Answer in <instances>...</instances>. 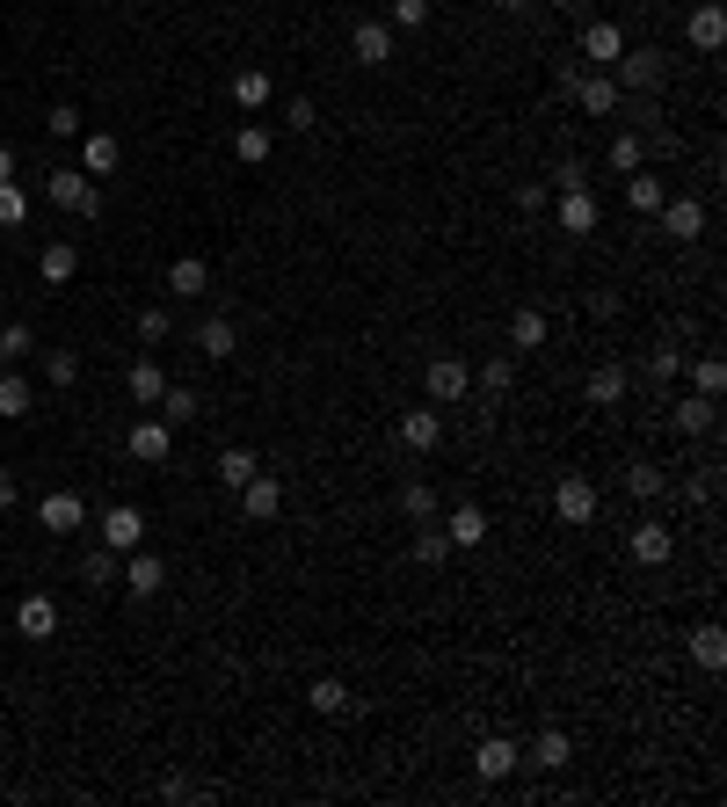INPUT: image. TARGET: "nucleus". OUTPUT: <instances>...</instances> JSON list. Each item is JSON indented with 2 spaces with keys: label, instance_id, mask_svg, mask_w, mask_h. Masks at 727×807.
Here are the masks:
<instances>
[{
  "label": "nucleus",
  "instance_id": "obj_18",
  "mask_svg": "<svg viewBox=\"0 0 727 807\" xmlns=\"http://www.w3.org/2000/svg\"><path fill=\"white\" fill-rule=\"evenodd\" d=\"M567 95H575L589 117H611V110H618V80H604V74L582 80V74H575V80H567Z\"/></svg>",
  "mask_w": 727,
  "mask_h": 807
},
{
  "label": "nucleus",
  "instance_id": "obj_16",
  "mask_svg": "<svg viewBox=\"0 0 727 807\" xmlns=\"http://www.w3.org/2000/svg\"><path fill=\"white\" fill-rule=\"evenodd\" d=\"M618 51H626V29H618V23H589V29H582V59L618 66Z\"/></svg>",
  "mask_w": 727,
  "mask_h": 807
},
{
  "label": "nucleus",
  "instance_id": "obj_44",
  "mask_svg": "<svg viewBox=\"0 0 727 807\" xmlns=\"http://www.w3.org/2000/svg\"><path fill=\"white\" fill-rule=\"evenodd\" d=\"M691 379H699V393H705V400H720V386H727V364H720V357H699V371H691Z\"/></svg>",
  "mask_w": 727,
  "mask_h": 807
},
{
  "label": "nucleus",
  "instance_id": "obj_45",
  "mask_svg": "<svg viewBox=\"0 0 727 807\" xmlns=\"http://www.w3.org/2000/svg\"><path fill=\"white\" fill-rule=\"evenodd\" d=\"M640 153H648V146H640L633 131H626V139H611V168H618V175H633V168H640Z\"/></svg>",
  "mask_w": 727,
  "mask_h": 807
},
{
  "label": "nucleus",
  "instance_id": "obj_5",
  "mask_svg": "<svg viewBox=\"0 0 727 807\" xmlns=\"http://www.w3.org/2000/svg\"><path fill=\"white\" fill-rule=\"evenodd\" d=\"M465 393H473V371H465V357H436V364H430V400H436V408H459Z\"/></svg>",
  "mask_w": 727,
  "mask_h": 807
},
{
  "label": "nucleus",
  "instance_id": "obj_56",
  "mask_svg": "<svg viewBox=\"0 0 727 807\" xmlns=\"http://www.w3.org/2000/svg\"><path fill=\"white\" fill-rule=\"evenodd\" d=\"M553 8H589V0H553Z\"/></svg>",
  "mask_w": 727,
  "mask_h": 807
},
{
  "label": "nucleus",
  "instance_id": "obj_29",
  "mask_svg": "<svg viewBox=\"0 0 727 807\" xmlns=\"http://www.w3.org/2000/svg\"><path fill=\"white\" fill-rule=\"evenodd\" d=\"M269 146H277V131H269V124H241V139H233V153H241L247 168H263Z\"/></svg>",
  "mask_w": 727,
  "mask_h": 807
},
{
  "label": "nucleus",
  "instance_id": "obj_38",
  "mask_svg": "<svg viewBox=\"0 0 727 807\" xmlns=\"http://www.w3.org/2000/svg\"><path fill=\"white\" fill-rule=\"evenodd\" d=\"M691 655H699L705 669H720V662H727V633H720V626H699V633H691Z\"/></svg>",
  "mask_w": 727,
  "mask_h": 807
},
{
  "label": "nucleus",
  "instance_id": "obj_8",
  "mask_svg": "<svg viewBox=\"0 0 727 807\" xmlns=\"http://www.w3.org/2000/svg\"><path fill=\"white\" fill-rule=\"evenodd\" d=\"M516 764H524V750H516V742H509V734H487L481 750H473V771H481L487 785H495V779H509V771H516Z\"/></svg>",
  "mask_w": 727,
  "mask_h": 807
},
{
  "label": "nucleus",
  "instance_id": "obj_2",
  "mask_svg": "<svg viewBox=\"0 0 727 807\" xmlns=\"http://www.w3.org/2000/svg\"><path fill=\"white\" fill-rule=\"evenodd\" d=\"M131 459L139 465H168V451H175V422H161V415H145V422H131Z\"/></svg>",
  "mask_w": 727,
  "mask_h": 807
},
{
  "label": "nucleus",
  "instance_id": "obj_40",
  "mask_svg": "<svg viewBox=\"0 0 727 807\" xmlns=\"http://www.w3.org/2000/svg\"><path fill=\"white\" fill-rule=\"evenodd\" d=\"M29 219V196L15 190V182H0V233H8V226H23Z\"/></svg>",
  "mask_w": 727,
  "mask_h": 807
},
{
  "label": "nucleus",
  "instance_id": "obj_6",
  "mask_svg": "<svg viewBox=\"0 0 727 807\" xmlns=\"http://www.w3.org/2000/svg\"><path fill=\"white\" fill-rule=\"evenodd\" d=\"M37 524H44V531H59V538H66V531H80V524H88V502H80V495H73V488H51L44 502H37Z\"/></svg>",
  "mask_w": 727,
  "mask_h": 807
},
{
  "label": "nucleus",
  "instance_id": "obj_9",
  "mask_svg": "<svg viewBox=\"0 0 727 807\" xmlns=\"http://www.w3.org/2000/svg\"><path fill=\"white\" fill-rule=\"evenodd\" d=\"M400 444H408V451H436V444H444V408H408V415H400Z\"/></svg>",
  "mask_w": 727,
  "mask_h": 807
},
{
  "label": "nucleus",
  "instance_id": "obj_19",
  "mask_svg": "<svg viewBox=\"0 0 727 807\" xmlns=\"http://www.w3.org/2000/svg\"><path fill=\"white\" fill-rule=\"evenodd\" d=\"M684 37H691L699 51H720V44H727V15L713 8V0H705V8H691V23H684Z\"/></svg>",
  "mask_w": 727,
  "mask_h": 807
},
{
  "label": "nucleus",
  "instance_id": "obj_10",
  "mask_svg": "<svg viewBox=\"0 0 727 807\" xmlns=\"http://www.w3.org/2000/svg\"><path fill=\"white\" fill-rule=\"evenodd\" d=\"M117 575H124V589H131V597H161V582H168L161 553H139V546H131V561H124Z\"/></svg>",
  "mask_w": 727,
  "mask_h": 807
},
{
  "label": "nucleus",
  "instance_id": "obj_13",
  "mask_svg": "<svg viewBox=\"0 0 727 807\" xmlns=\"http://www.w3.org/2000/svg\"><path fill=\"white\" fill-rule=\"evenodd\" d=\"M654 219H662V233H669V241H699V233H705V204L677 196V204H662Z\"/></svg>",
  "mask_w": 727,
  "mask_h": 807
},
{
  "label": "nucleus",
  "instance_id": "obj_17",
  "mask_svg": "<svg viewBox=\"0 0 727 807\" xmlns=\"http://www.w3.org/2000/svg\"><path fill=\"white\" fill-rule=\"evenodd\" d=\"M124 386H131V400H139V408H153V400L168 393V371H161V357H139V364L124 371Z\"/></svg>",
  "mask_w": 727,
  "mask_h": 807
},
{
  "label": "nucleus",
  "instance_id": "obj_36",
  "mask_svg": "<svg viewBox=\"0 0 727 807\" xmlns=\"http://www.w3.org/2000/svg\"><path fill=\"white\" fill-rule=\"evenodd\" d=\"M400 516H414V524H430V516H436V488H430V481H408V488H400Z\"/></svg>",
  "mask_w": 727,
  "mask_h": 807
},
{
  "label": "nucleus",
  "instance_id": "obj_7",
  "mask_svg": "<svg viewBox=\"0 0 727 807\" xmlns=\"http://www.w3.org/2000/svg\"><path fill=\"white\" fill-rule=\"evenodd\" d=\"M553 516L560 524H597V488H589L582 473H567V481L553 488Z\"/></svg>",
  "mask_w": 727,
  "mask_h": 807
},
{
  "label": "nucleus",
  "instance_id": "obj_46",
  "mask_svg": "<svg viewBox=\"0 0 727 807\" xmlns=\"http://www.w3.org/2000/svg\"><path fill=\"white\" fill-rule=\"evenodd\" d=\"M430 23V0H393V29H422Z\"/></svg>",
  "mask_w": 727,
  "mask_h": 807
},
{
  "label": "nucleus",
  "instance_id": "obj_20",
  "mask_svg": "<svg viewBox=\"0 0 727 807\" xmlns=\"http://www.w3.org/2000/svg\"><path fill=\"white\" fill-rule=\"evenodd\" d=\"M168 292L175 298H204V292H212V262H196V255L168 262Z\"/></svg>",
  "mask_w": 727,
  "mask_h": 807
},
{
  "label": "nucleus",
  "instance_id": "obj_37",
  "mask_svg": "<svg viewBox=\"0 0 727 807\" xmlns=\"http://www.w3.org/2000/svg\"><path fill=\"white\" fill-rule=\"evenodd\" d=\"M626 196H633V212H662V204H669L662 175H633V182H626Z\"/></svg>",
  "mask_w": 727,
  "mask_h": 807
},
{
  "label": "nucleus",
  "instance_id": "obj_52",
  "mask_svg": "<svg viewBox=\"0 0 727 807\" xmlns=\"http://www.w3.org/2000/svg\"><path fill=\"white\" fill-rule=\"evenodd\" d=\"M648 371H654V379H677V371H684V357H677V349H654V357H648Z\"/></svg>",
  "mask_w": 727,
  "mask_h": 807
},
{
  "label": "nucleus",
  "instance_id": "obj_1",
  "mask_svg": "<svg viewBox=\"0 0 727 807\" xmlns=\"http://www.w3.org/2000/svg\"><path fill=\"white\" fill-rule=\"evenodd\" d=\"M44 196L59 204V212H80V219H95V212H102V190H95V175H88V168H51Z\"/></svg>",
  "mask_w": 727,
  "mask_h": 807
},
{
  "label": "nucleus",
  "instance_id": "obj_54",
  "mask_svg": "<svg viewBox=\"0 0 727 807\" xmlns=\"http://www.w3.org/2000/svg\"><path fill=\"white\" fill-rule=\"evenodd\" d=\"M0 182H15V153L0 146Z\"/></svg>",
  "mask_w": 727,
  "mask_h": 807
},
{
  "label": "nucleus",
  "instance_id": "obj_27",
  "mask_svg": "<svg viewBox=\"0 0 727 807\" xmlns=\"http://www.w3.org/2000/svg\"><path fill=\"white\" fill-rule=\"evenodd\" d=\"M29 408H37V393H29V379H15V371H0V415L23 422Z\"/></svg>",
  "mask_w": 727,
  "mask_h": 807
},
{
  "label": "nucleus",
  "instance_id": "obj_43",
  "mask_svg": "<svg viewBox=\"0 0 727 807\" xmlns=\"http://www.w3.org/2000/svg\"><path fill=\"white\" fill-rule=\"evenodd\" d=\"M44 379H51V386H73V379H80V357H73V349H51V357H44Z\"/></svg>",
  "mask_w": 727,
  "mask_h": 807
},
{
  "label": "nucleus",
  "instance_id": "obj_53",
  "mask_svg": "<svg viewBox=\"0 0 727 807\" xmlns=\"http://www.w3.org/2000/svg\"><path fill=\"white\" fill-rule=\"evenodd\" d=\"M15 495H23V488H15V473L0 465V510H15Z\"/></svg>",
  "mask_w": 727,
  "mask_h": 807
},
{
  "label": "nucleus",
  "instance_id": "obj_51",
  "mask_svg": "<svg viewBox=\"0 0 727 807\" xmlns=\"http://www.w3.org/2000/svg\"><path fill=\"white\" fill-rule=\"evenodd\" d=\"M51 131H59V139H80V110H73V102H59V110H51Z\"/></svg>",
  "mask_w": 727,
  "mask_h": 807
},
{
  "label": "nucleus",
  "instance_id": "obj_49",
  "mask_svg": "<svg viewBox=\"0 0 727 807\" xmlns=\"http://www.w3.org/2000/svg\"><path fill=\"white\" fill-rule=\"evenodd\" d=\"M284 124H291V131H314V124H320V110H314L306 95H291V102H284Z\"/></svg>",
  "mask_w": 727,
  "mask_h": 807
},
{
  "label": "nucleus",
  "instance_id": "obj_15",
  "mask_svg": "<svg viewBox=\"0 0 727 807\" xmlns=\"http://www.w3.org/2000/svg\"><path fill=\"white\" fill-rule=\"evenodd\" d=\"M669 553H677V531H669V524H640V531H633V561L640 567H662Z\"/></svg>",
  "mask_w": 727,
  "mask_h": 807
},
{
  "label": "nucleus",
  "instance_id": "obj_34",
  "mask_svg": "<svg viewBox=\"0 0 727 807\" xmlns=\"http://www.w3.org/2000/svg\"><path fill=\"white\" fill-rule=\"evenodd\" d=\"M669 422H677V437H705V430H713V400L699 393V400H684Z\"/></svg>",
  "mask_w": 727,
  "mask_h": 807
},
{
  "label": "nucleus",
  "instance_id": "obj_11",
  "mask_svg": "<svg viewBox=\"0 0 727 807\" xmlns=\"http://www.w3.org/2000/svg\"><path fill=\"white\" fill-rule=\"evenodd\" d=\"M15 633H23V640H51V633H59V604H51V597H23V604H15Z\"/></svg>",
  "mask_w": 727,
  "mask_h": 807
},
{
  "label": "nucleus",
  "instance_id": "obj_48",
  "mask_svg": "<svg viewBox=\"0 0 727 807\" xmlns=\"http://www.w3.org/2000/svg\"><path fill=\"white\" fill-rule=\"evenodd\" d=\"M168 328H175V320L161 313V306H145V313H139V343H168Z\"/></svg>",
  "mask_w": 727,
  "mask_h": 807
},
{
  "label": "nucleus",
  "instance_id": "obj_28",
  "mask_svg": "<svg viewBox=\"0 0 727 807\" xmlns=\"http://www.w3.org/2000/svg\"><path fill=\"white\" fill-rule=\"evenodd\" d=\"M80 168L110 175V168H117V139H110V131H88V139H80Z\"/></svg>",
  "mask_w": 727,
  "mask_h": 807
},
{
  "label": "nucleus",
  "instance_id": "obj_31",
  "mask_svg": "<svg viewBox=\"0 0 727 807\" xmlns=\"http://www.w3.org/2000/svg\"><path fill=\"white\" fill-rule=\"evenodd\" d=\"M255 473H263V465H255V451H241V444H233V451H218V481H226V488H247Z\"/></svg>",
  "mask_w": 727,
  "mask_h": 807
},
{
  "label": "nucleus",
  "instance_id": "obj_35",
  "mask_svg": "<svg viewBox=\"0 0 727 807\" xmlns=\"http://www.w3.org/2000/svg\"><path fill=\"white\" fill-rule=\"evenodd\" d=\"M196 415H204V400H196L190 386H168V393H161V422H196Z\"/></svg>",
  "mask_w": 727,
  "mask_h": 807
},
{
  "label": "nucleus",
  "instance_id": "obj_33",
  "mask_svg": "<svg viewBox=\"0 0 727 807\" xmlns=\"http://www.w3.org/2000/svg\"><path fill=\"white\" fill-rule=\"evenodd\" d=\"M306 706H314V713H328V720H335V713H349V684H342V677H320V684L306 691Z\"/></svg>",
  "mask_w": 727,
  "mask_h": 807
},
{
  "label": "nucleus",
  "instance_id": "obj_55",
  "mask_svg": "<svg viewBox=\"0 0 727 807\" xmlns=\"http://www.w3.org/2000/svg\"><path fill=\"white\" fill-rule=\"evenodd\" d=\"M495 8H509V15H524V8H532V0H495Z\"/></svg>",
  "mask_w": 727,
  "mask_h": 807
},
{
  "label": "nucleus",
  "instance_id": "obj_23",
  "mask_svg": "<svg viewBox=\"0 0 727 807\" xmlns=\"http://www.w3.org/2000/svg\"><path fill=\"white\" fill-rule=\"evenodd\" d=\"M560 226H567V233H597V196H589V190H560Z\"/></svg>",
  "mask_w": 727,
  "mask_h": 807
},
{
  "label": "nucleus",
  "instance_id": "obj_4",
  "mask_svg": "<svg viewBox=\"0 0 727 807\" xmlns=\"http://www.w3.org/2000/svg\"><path fill=\"white\" fill-rule=\"evenodd\" d=\"M139 538H145L139 502H110V510H102V546H110V553H131Z\"/></svg>",
  "mask_w": 727,
  "mask_h": 807
},
{
  "label": "nucleus",
  "instance_id": "obj_12",
  "mask_svg": "<svg viewBox=\"0 0 727 807\" xmlns=\"http://www.w3.org/2000/svg\"><path fill=\"white\" fill-rule=\"evenodd\" d=\"M349 51H357V66H393V23H357Z\"/></svg>",
  "mask_w": 727,
  "mask_h": 807
},
{
  "label": "nucleus",
  "instance_id": "obj_25",
  "mask_svg": "<svg viewBox=\"0 0 727 807\" xmlns=\"http://www.w3.org/2000/svg\"><path fill=\"white\" fill-rule=\"evenodd\" d=\"M509 343H516V349H546V313H538V306H516V313H509Z\"/></svg>",
  "mask_w": 727,
  "mask_h": 807
},
{
  "label": "nucleus",
  "instance_id": "obj_22",
  "mask_svg": "<svg viewBox=\"0 0 727 807\" xmlns=\"http://www.w3.org/2000/svg\"><path fill=\"white\" fill-rule=\"evenodd\" d=\"M444 538H451V546H481V538H487V510L459 502V510L444 516Z\"/></svg>",
  "mask_w": 727,
  "mask_h": 807
},
{
  "label": "nucleus",
  "instance_id": "obj_57",
  "mask_svg": "<svg viewBox=\"0 0 727 807\" xmlns=\"http://www.w3.org/2000/svg\"><path fill=\"white\" fill-rule=\"evenodd\" d=\"M0 371H8V349H0Z\"/></svg>",
  "mask_w": 727,
  "mask_h": 807
},
{
  "label": "nucleus",
  "instance_id": "obj_26",
  "mask_svg": "<svg viewBox=\"0 0 727 807\" xmlns=\"http://www.w3.org/2000/svg\"><path fill=\"white\" fill-rule=\"evenodd\" d=\"M567 757H575V742H567L560 728H546V734L532 742V764H538V771H567Z\"/></svg>",
  "mask_w": 727,
  "mask_h": 807
},
{
  "label": "nucleus",
  "instance_id": "obj_21",
  "mask_svg": "<svg viewBox=\"0 0 727 807\" xmlns=\"http://www.w3.org/2000/svg\"><path fill=\"white\" fill-rule=\"evenodd\" d=\"M73 269H80V247L73 241H51L44 255H37V277H44V284H73Z\"/></svg>",
  "mask_w": 727,
  "mask_h": 807
},
{
  "label": "nucleus",
  "instance_id": "obj_30",
  "mask_svg": "<svg viewBox=\"0 0 727 807\" xmlns=\"http://www.w3.org/2000/svg\"><path fill=\"white\" fill-rule=\"evenodd\" d=\"M233 343H241V335H233V320H204V328H196V349H204V357H218V364L233 357Z\"/></svg>",
  "mask_w": 727,
  "mask_h": 807
},
{
  "label": "nucleus",
  "instance_id": "obj_24",
  "mask_svg": "<svg viewBox=\"0 0 727 807\" xmlns=\"http://www.w3.org/2000/svg\"><path fill=\"white\" fill-rule=\"evenodd\" d=\"M626 400V364H597L589 371V408H618Z\"/></svg>",
  "mask_w": 727,
  "mask_h": 807
},
{
  "label": "nucleus",
  "instance_id": "obj_41",
  "mask_svg": "<svg viewBox=\"0 0 727 807\" xmlns=\"http://www.w3.org/2000/svg\"><path fill=\"white\" fill-rule=\"evenodd\" d=\"M0 349H8V357H29V349H37V328H29V320H8V328H0Z\"/></svg>",
  "mask_w": 727,
  "mask_h": 807
},
{
  "label": "nucleus",
  "instance_id": "obj_32",
  "mask_svg": "<svg viewBox=\"0 0 727 807\" xmlns=\"http://www.w3.org/2000/svg\"><path fill=\"white\" fill-rule=\"evenodd\" d=\"M269 95H277V88H269L263 66H247V74L233 80V102H241V110H269Z\"/></svg>",
  "mask_w": 727,
  "mask_h": 807
},
{
  "label": "nucleus",
  "instance_id": "obj_47",
  "mask_svg": "<svg viewBox=\"0 0 727 807\" xmlns=\"http://www.w3.org/2000/svg\"><path fill=\"white\" fill-rule=\"evenodd\" d=\"M509 379H516V364H509V357H487V364H481V386H487V393H509Z\"/></svg>",
  "mask_w": 727,
  "mask_h": 807
},
{
  "label": "nucleus",
  "instance_id": "obj_14",
  "mask_svg": "<svg viewBox=\"0 0 727 807\" xmlns=\"http://www.w3.org/2000/svg\"><path fill=\"white\" fill-rule=\"evenodd\" d=\"M241 510L255 516V524H263V516H277V510H284V481H277V473H255V481L241 488Z\"/></svg>",
  "mask_w": 727,
  "mask_h": 807
},
{
  "label": "nucleus",
  "instance_id": "obj_39",
  "mask_svg": "<svg viewBox=\"0 0 727 807\" xmlns=\"http://www.w3.org/2000/svg\"><path fill=\"white\" fill-rule=\"evenodd\" d=\"M444 553H451V538H444V524H422V531H414V561H422V567H436Z\"/></svg>",
  "mask_w": 727,
  "mask_h": 807
},
{
  "label": "nucleus",
  "instance_id": "obj_42",
  "mask_svg": "<svg viewBox=\"0 0 727 807\" xmlns=\"http://www.w3.org/2000/svg\"><path fill=\"white\" fill-rule=\"evenodd\" d=\"M626 488L640 495V502H654V495H662V465H626Z\"/></svg>",
  "mask_w": 727,
  "mask_h": 807
},
{
  "label": "nucleus",
  "instance_id": "obj_3",
  "mask_svg": "<svg viewBox=\"0 0 727 807\" xmlns=\"http://www.w3.org/2000/svg\"><path fill=\"white\" fill-rule=\"evenodd\" d=\"M662 74H669V66H662V51H618V95H654V88H662Z\"/></svg>",
  "mask_w": 727,
  "mask_h": 807
},
{
  "label": "nucleus",
  "instance_id": "obj_50",
  "mask_svg": "<svg viewBox=\"0 0 727 807\" xmlns=\"http://www.w3.org/2000/svg\"><path fill=\"white\" fill-rule=\"evenodd\" d=\"M80 575H88V582H117V553H110V546H102V553H88V567H80Z\"/></svg>",
  "mask_w": 727,
  "mask_h": 807
}]
</instances>
